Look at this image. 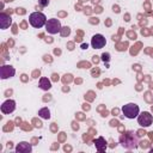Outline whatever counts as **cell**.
<instances>
[{"mask_svg":"<svg viewBox=\"0 0 153 153\" xmlns=\"http://www.w3.org/2000/svg\"><path fill=\"white\" fill-rule=\"evenodd\" d=\"M120 143L126 149H134L139 146V139L134 131H126L121 135Z\"/></svg>","mask_w":153,"mask_h":153,"instance_id":"cell-1","label":"cell"},{"mask_svg":"<svg viewBox=\"0 0 153 153\" xmlns=\"http://www.w3.org/2000/svg\"><path fill=\"white\" fill-rule=\"evenodd\" d=\"M81 48L82 49H87V44H81Z\"/></svg>","mask_w":153,"mask_h":153,"instance_id":"cell-15","label":"cell"},{"mask_svg":"<svg viewBox=\"0 0 153 153\" xmlns=\"http://www.w3.org/2000/svg\"><path fill=\"white\" fill-rule=\"evenodd\" d=\"M105 43H106L105 37L100 33H97L91 38V47L94 49H102L105 45Z\"/></svg>","mask_w":153,"mask_h":153,"instance_id":"cell-6","label":"cell"},{"mask_svg":"<svg viewBox=\"0 0 153 153\" xmlns=\"http://www.w3.org/2000/svg\"><path fill=\"white\" fill-rule=\"evenodd\" d=\"M122 112L127 118L133 120V118L137 117V115L140 114V109H139V105H136L135 103H128V104L123 105Z\"/></svg>","mask_w":153,"mask_h":153,"instance_id":"cell-3","label":"cell"},{"mask_svg":"<svg viewBox=\"0 0 153 153\" xmlns=\"http://www.w3.org/2000/svg\"><path fill=\"white\" fill-rule=\"evenodd\" d=\"M11 24H12V18H11V16L6 14L5 12L0 13V27H1L2 30H5V29H7Z\"/></svg>","mask_w":153,"mask_h":153,"instance_id":"cell-9","label":"cell"},{"mask_svg":"<svg viewBox=\"0 0 153 153\" xmlns=\"http://www.w3.org/2000/svg\"><path fill=\"white\" fill-rule=\"evenodd\" d=\"M38 116L43 120H49L50 118V110L48 108H42L38 111Z\"/></svg>","mask_w":153,"mask_h":153,"instance_id":"cell-12","label":"cell"},{"mask_svg":"<svg viewBox=\"0 0 153 153\" xmlns=\"http://www.w3.org/2000/svg\"><path fill=\"white\" fill-rule=\"evenodd\" d=\"M45 30H47V32H49L51 35H55V33L60 32L61 31V23H60V20L56 19V18L48 19L47 23H45Z\"/></svg>","mask_w":153,"mask_h":153,"instance_id":"cell-4","label":"cell"},{"mask_svg":"<svg viewBox=\"0 0 153 153\" xmlns=\"http://www.w3.org/2000/svg\"><path fill=\"white\" fill-rule=\"evenodd\" d=\"M39 87L42 88V90H44V91H48V90H50L51 88V82H50V80L48 79V78H41L39 79Z\"/></svg>","mask_w":153,"mask_h":153,"instance_id":"cell-11","label":"cell"},{"mask_svg":"<svg viewBox=\"0 0 153 153\" xmlns=\"http://www.w3.org/2000/svg\"><path fill=\"white\" fill-rule=\"evenodd\" d=\"M38 4L41 7H45L49 5V0H38Z\"/></svg>","mask_w":153,"mask_h":153,"instance_id":"cell-13","label":"cell"},{"mask_svg":"<svg viewBox=\"0 0 153 153\" xmlns=\"http://www.w3.org/2000/svg\"><path fill=\"white\" fill-rule=\"evenodd\" d=\"M14 74H16V69L12 66H2L0 68V76H1V79L12 78Z\"/></svg>","mask_w":153,"mask_h":153,"instance_id":"cell-8","label":"cell"},{"mask_svg":"<svg viewBox=\"0 0 153 153\" xmlns=\"http://www.w3.org/2000/svg\"><path fill=\"white\" fill-rule=\"evenodd\" d=\"M137 123L143 128L149 127L153 123V116L148 111H143L137 115Z\"/></svg>","mask_w":153,"mask_h":153,"instance_id":"cell-5","label":"cell"},{"mask_svg":"<svg viewBox=\"0 0 153 153\" xmlns=\"http://www.w3.org/2000/svg\"><path fill=\"white\" fill-rule=\"evenodd\" d=\"M29 23L31 24V26H33L36 29H39L42 26H45L47 17L42 12H32L29 16Z\"/></svg>","mask_w":153,"mask_h":153,"instance_id":"cell-2","label":"cell"},{"mask_svg":"<svg viewBox=\"0 0 153 153\" xmlns=\"http://www.w3.org/2000/svg\"><path fill=\"white\" fill-rule=\"evenodd\" d=\"M14 149H16L17 153H30V152L32 151V146H31L30 143L23 141V142H19V143L16 146Z\"/></svg>","mask_w":153,"mask_h":153,"instance_id":"cell-10","label":"cell"},{"mask_svg":"<svg viewBox=\"0 0 153 153\" xmlns=\"http://www.w3.org/2000/svg\"><path fill=\"white\" fill-rule=\"evenodd\" d=\"M102 56H103V60H104V61H105V60H109V54H103Z\"/></svg>","mask_w":153,"mask_h":153,"instance_id":"cell-14","label":"cell"},{"mask_svg":"<svg viewBox=\"0 0 153 153\" xmlns=\"http://www.w3.org/2000/svg\"><path fill=\"white\" fill-rule=\"evenodd\" d=\"M16 110V102L13 99H7L1 105V112L2 114H11Z\"/></svg>","mask_w":153,"mask_h":153,"instance_id":"cell-7","label":"cell"}]
</instances>
